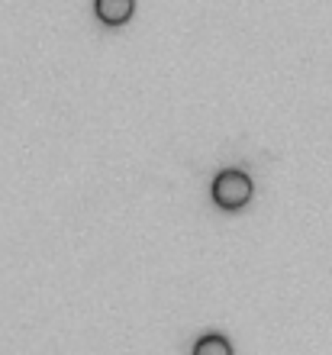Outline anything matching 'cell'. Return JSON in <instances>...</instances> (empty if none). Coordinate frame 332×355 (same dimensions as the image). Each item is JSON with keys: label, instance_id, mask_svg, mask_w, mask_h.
Segmentation results:
<instances>
[{"label": "cell", "instance_id": "obj_1", "mask_svg": "<svg viewBox=\"0 0 332 355\" xmlns=\"http://www.w3.org/2000/svg\"><path fill=\"white\" fill-rule=\"evenodd\" d=\"M213 204L220 207V210H242V207L252 200V178L239 168H226L220 175L213 178Z\"/></svg>", "mask_w": 332, "mask_h": 355}, {"label": "cell", "instance_id": "obj_2", "mask_svg": "<svg viewBox=\"0 0 332 355\" xmlns=\"http://www.w3.org/2000/svg\"><path fill=\"white\" fill-rule=\"evenodd\" d=\"M94 13L103 26H123L136 13V0H94Z\"/></svg>", "mask_w": 332, "mask_h": 355}, {"label": "cell", "instance_id": "obj_3", "mask_svg": "<svg viewBox=\"0 0 332 355\" xmlns=\"http://www.w3.org/2000/svg\"><path fill=\"white\" fill-rule=\"evenodd\" d=\"M191 355H232V343L220 333H207L194 343V352Z\"/></svg>", "mask_w": 332, "mask_h": 355}]
</instances>
